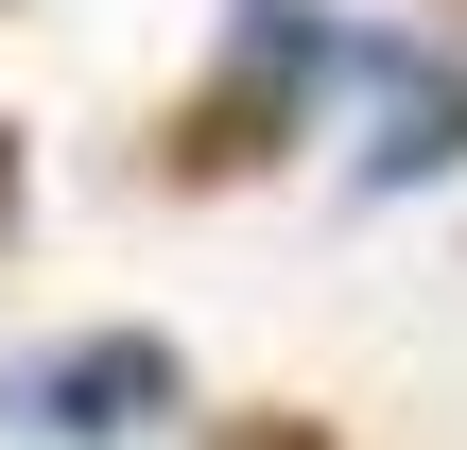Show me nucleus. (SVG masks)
I'll return each instance as SVG.
<instances>
[{
    "label": "nucleus",
    "instance_id": "obj_1",
    "mask_svg": "<svg viewBox=\"0 0 467 450\" xmlns=\"http://www.w3.org/2000/svg\"><path fill=\"white\" fill-rule=\"evenodd\" d=\"M139 416H173V347L156 330H87V347L17 364V434H52V450H121Z\"/></svg>",
    "mask_w": 467,
    "mask_h": 450
},
{
    "label": "nucleus",
    "instance_id": "obj_2",
    "mask_svg": "<svg viewBox=\"0 0 467 450\" xmlns=\"http://www.w3.org/2000/svg\"><path fill=\"white\" fill-rule=\"evenodd\" d=\"M347 35L312 17V0H243V35H225V87H208V121H191V156L225 173V156H277V121L312 104V69H329Z\"/></svg>",
    "mask_w": 467,
    "mask_h": 450
},
{
    "label": "nucleus",
    "instance_id": "obj_3",
    "mask_svg": "<svg viewBox=\"0 0 467 450\" xmlns=\"http://www.w3.org/2000/svg\"><path fill=\"white\" fill-rule=\"evenodd\" d=\"M381 87H399V121H381L364 191H416V173H451V156H467V87H433V52H381Z\"/></svg>",
    "mask_w": 467,
    "mask_h": 450
},
{
    "label": "nucleus",
    "instance_id": "obj_4",
    "mask_svg": "<svg viewBox=\"0 0 467 450\" xmlns=\"http://www.w3.org/2000/svg\"><path fill=\"white\" fill-rule=\"evenodd\" d=\"M208 450H329V434H208Z\"/></svg>",
    "mask_w": 467,
    "mask_h": 450
}]
</instances>
